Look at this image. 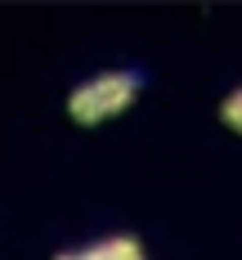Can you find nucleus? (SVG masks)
<instances>
[{"instance_id":"obj_3","label":"nucleus","mask_w":242,"mask_h":260,"mask_svg":"<svg viewBox=\"0 0 242 260\" xmlns=\"http://www.w3.org/2000/svg\"><path fill=\"white\" fill-rule=\"evenodd\" d=\"M220 117H224V126L242 130V90H238V94H229V99H224V108H220Z\"/></svg>"},{"instance_id":"obj_2","label":"nucleus","mask_w":242,"mask_h":260,"mask_svg":"<svg viewBox=\"0 0 242 260\" xmlns=\"http://www.w3.org/2000/svg\"><path fill=\"white\" fill-rule=\"evenodd\" d=\"M77 260H144V247L134 238H103V242L77 251Z\"/></svg>"},{"instance_id":"obj_1","label":"nucleus","mask_w":242,"mask_h":260,"mask_svg":"<svg viewBox=\"0 0 242 260\" xmlns=\"http://www.w3.org/2000/svg\"><path fill=\"white\" fill-rule=\"evenodd\" d=\"M139 90H144V72H103V77L72 90L67 112H72L77 126H99L108 117H117L121 108H130Z\"/></svg>"},{"instance_id":"obj_4","label":"nucleus","mask_w":242,"mask_h":260,"mask_svg":"<svg viewBox=\"0 0 242 260\" xmlns=\"http://www.w3.org/2000/svg\"><path fill=\"white\" fill-rule=\"evenodd\" d=\"M54 260H77V251H58V256H54Z\"/></svg>"}]
</instances>
